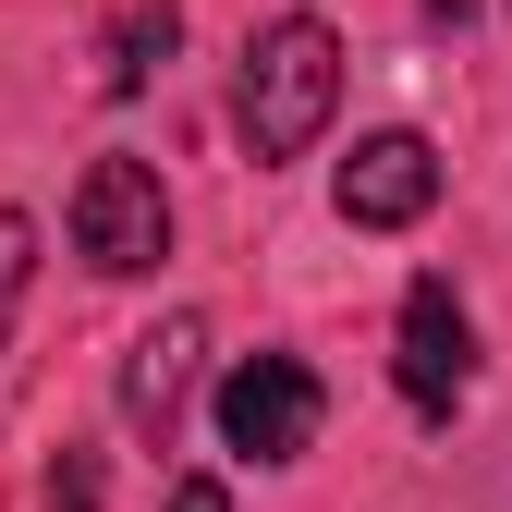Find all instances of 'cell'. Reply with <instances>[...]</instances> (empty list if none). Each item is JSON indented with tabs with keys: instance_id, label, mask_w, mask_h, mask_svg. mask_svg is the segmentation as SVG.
<instances>
[{
	"instance_id": "obj_1",
	"label": "cell",
	"mask_w": 512,
	"mask_h": 512,
	"mask_svg": "<svg viewBox=\"0 0 512 512\" xmlns=\"http://www.w3.org/2000/svg\"><path fill=\"white\" fill-rule=\"evenodd\" d=\"M330 98H342V37L317 25V13H281L269 37L244 49V86H232V135L256 171H281L305 159L317 135H330Z\"/></svg>"
},
{
	"instance_id": "obj_2",
	"label": "cell",
	"mask_w": 512,
	"mask_h": 512,
	"mask_svg": "<svg viewBox=\"0 0 512 512\" xmlns=\"http://www.w3.org/2000/svg\"><path fill=\"white\" fill-rule=\"evenodd\" d=\"M317 415H330V391H317L305 354H244L220 378V439L244 464H305L317 452Z\"/></svg>"
},
{
	"instance_id": "obj_3",
	"label": "cell",
	"mask_w": 512,
	"mask_h": 512,
	"mask_svg": "<svg viewBox=\"0 0 512 512\" xmlns=\"http://www.w3.org/2000/svg\"><path fill=\"white\" fill-rule=\"evenodd\" d=\"M74 256L110 269V281H135V269L171 256V196H159L147 159H86V183H74Z\"/></svg>"
},
{
	"instance_id": "obj_4",
	"label": "cell",
	"mask_w": 512,
	"mask_h": 512,
	"mask_svg": "<svg viewBox=\"0 0 512 512\" xmlns=\"http://www.w3.org/2000/svg\"><path fill=\"white\" fill-rule=\"evenodd\" d=\"M403 403L439 427V415H452L464 391H476V330H464V305H452V281H415L403 293Z\"/></svg>"
},
{
	"instance_id": "obj_5",
	"label": "cell",
	"mask_w": 512,
	"mask_h": 512,
	"mask_svg": "<svg viewBox=\"0 0 512 512\" xmlns=\"http://www.w3.org/2000/svg\"><path fill=\"white\" fill-rule=\"evenodd\" d=\"M439 208V147L427 135H366L342 159V220L354 232H415Z\"/></svg>"
},
{
	"instance_id": "obj_6",
	"label": "cell",
	"mask_w": 512,
	"mask_h": 512,
	"mask_svg": "<svg viewBox=\"0 0 512 512\" xmlns=\"http://www.w3.org/2000/svg\"><path fill=\"white\" fill-rule=\"evenodd\" d=\"M196 354H208V317H159V330L122 354V427H135V439H159V452H171V427H183Z\"/></svg>"
},
{
	"instance_id": "obj_7",
	"label": "cell",
	"mask_w": 512,
	"mask_h": 512,
	"mask_svg": "<svg viewBox=\"0 0 512 512\" xmlns=\"http://www.w3.org/2000/svg\"><path fill=\"white\" fill-rule=\"evenodd\" d=\"M171 49H183V13H171V0H147V13H122V37H110V98H135V86L159 74Z\"/></svg>"
},
{
	"instance_id": "obj_8",
	"label": "cell",
	"mask_w": 512,
	"mask_h": 512,
	"mask_svg": "<svg viewBox=\"0 0 512 512\" xmlns=\"http://www.w3.org/2000/svg\"><path fill=\"white\" fill-rule=\"evenodd\" d=\"M25 281H37V220H25V208H0V342H13Z\"/></svg>"
},
{
	"instance_id": "obj_9",
	"label": "cell",
	"mask_w": 512,
	"mask_h": 512,
	"mask_svg": "<svg viewBox=\"0 0 512 512\" xmlns=\"http://www.w3.org/2000/svg\"><path fill=\"white\" fill-rule=\"evenodd\" d=\"M49 512H98V452H61L49 464Z\"/></svg>"
},
{
	"instance_id": "obj_10",
	"label": "cell",
	"mask_w": 512,
	"mask_h": 512,
	"mask_svg": "<svg viewBox=\"0 0 512 512\" xmlns=\"http://www.w3.org/2000/svg\"><path fill=\"white\" fill-rule=\"evenodd\" d=\"M171 512H232V488H220V476H183V488H171Z\"/></svg>"
},
{
	"instance_id": "obj_11",
	"label": "cell",
	"mask_w": 512,
	"mask_h": 512,
	"mask_svg": "<svg viewBox=\"0 0 512 512\" xmlns=\"http://www.w3.org/2000/svg\"><path fill=\"white\" fill-rule=\"evenodd\" d=\"M427 13H439V25H464V13H476V0H427Z\"/></svg>"
}]
</instances>
